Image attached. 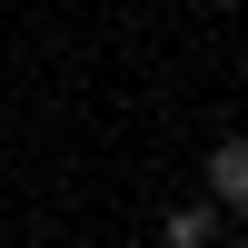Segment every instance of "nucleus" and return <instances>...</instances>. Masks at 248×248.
I'll return each instance as SVG.
<instances>
[{
  "mask_svg": "<svg viewBox=\"0 0 248 248\" xmlns=\"http://www.w3.org/2000/svg\"><path fill=\"white\" fill-rule=\"evenodd\" d=\"M209 189H218V209H238V199H248V149H238V139H218V149H209Z\"/></svg>",
  "mask_w": 248,
  "mask_h": 248,
  "instance_id": "f257e3e1",
  "label": "nucleus"
},
{
  "mask_svg": "<svg viewBox=\"0 0 248 248\" xmlns=\"http://www.w3.org/2000/svg\"><path fill=\"white\" fill-rule=\"evenodd\" d=\"M209 238H218L209 209H169V218H159V248H209Z\"/></svg>",
  "mask_w": 248,
  "mask_h": 248,
  "instance_id": "f03ea898",
  "label": "nucleus"
},
{
  "mask_svg": "<svg viewBox=\"0 0 248 248\" xmlns=\"http://www.w3.org/2000/svg\"><path fill=\"white\" fill-rule=\"evenodd\" d=\"M209 10H238V0H209Z\"/></svg>",
  "mask_w": 248,
  "mask_h": 248,
  "instance_id": "7ed1b4c3",
  "label": "nucleus"
}]
</instances>
